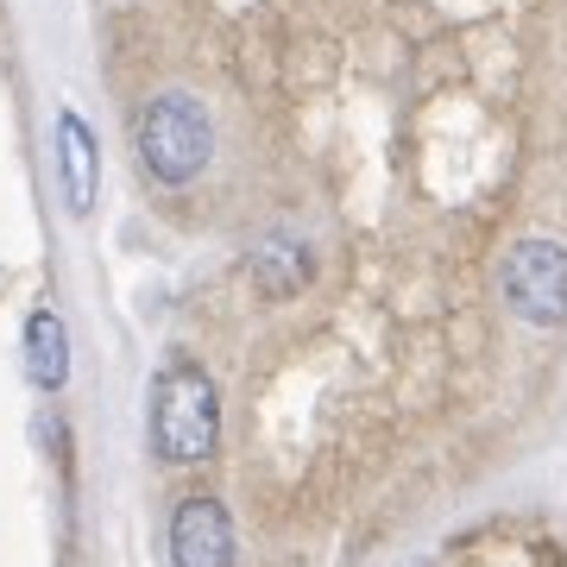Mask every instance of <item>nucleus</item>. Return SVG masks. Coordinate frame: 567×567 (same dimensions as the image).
<instances>
[{
	"label": "nucleus",
	"instance_id": "1",
	"mask_svg": "<svg viewBox=\"0 0 567 567\" xmlns=\"http://www.w3.org/2000/svg\"><path fill=\"white\" fill-rule=\"evenodd\" d=\"M133 152H140L145 177L164 183V189H183L196 183L215 158V121L196 95L183 89H164V95H145V107L133 114Z\"/></svg>",
	"mask_w": 567,
	"mask_h": 567
},
{
	"label": "nucleus",
	"instance_id": "2",
	"mask_svg": "<svg viewBox=\"0 0 567 567\" xmlns=\"http://www.w3.org/2000/svg\"><path fill=\"white\" fill-rule=\"evenodd\" d=\"M221 442V391L196 360H171L152 385V447L171 466H196Z\"/></svg>",
	"mask_w": 567,
	"mask_h": 567
},
{
	"label": "nucleus",
	"instance_id": "3",
	"mask_svg": "<svg viewBox=\"0 0 567 567\" xmlns=\"http://www.w3.org/2000/svg\"><path fill=\"white\" fill-rule=\"evenodd\" d=\"M505 303L529 328L567 322V246L561 240H524L505 259Z\"/></svg>",
	"mask_w": 567,
	"mask_h": 567
},
{
	"label": "nucleus",
	"instance_id": "4",
	"mask_svg": "<svg viewBox=\"0 0 567 567\" xmlns=\"http://www.w3.org/2000/svg\"><path fill=\"white\" fill-rule=\"evenodd\" d=\"M171 567H234V517L221 498H183L171 511Z\"/></svg>",
	"mask_w": 567,
	"mask_h": 567
},
{
	"label": "nucleus",
	"instance_id": "5",
	"mask_svg": "<svg viewBox=\"0 0 567 567\" xmlns=\"http://www.w3.org/2000/svg\"><path fill=\"white\" fill-rule=\"evenodd\" d=\"M58 177H63V208L89 215L95 189H102V145H95V133H89V121L76 107L58 114Z\"/></svg>",
	"mask_w": 567,
	"mask_h": 567
},
{
	"label": "nucleus",
	"instance_id": "6",
	"mask_svg": "<svg viewBox=\"0 0 567 567\" xmlns=\"http://www.w3.org/2000/svg\"><path fill=\"white\" fill-rule=\"evenodd\" d=\"M25 379L39 391L70 385V328L58 309H32L25 316Z\"/></svg>",
	"mask_w": 567,
	"mask_h": 567
},
{
	"label": "nucleus",
	"instance_id": "7",
	"mask_svg": "<svg viewBox=\"0 0 567 567\" xmlns=\"http://www.w3.org/2000/svg\"><path fill=\"white\" fill-rule=\"evenodd\" d=\"M309 271H316V259H309V240H297V234H271L252 252V284H259V297H271V303L297 297L309 284Z\"/></svg>",
	"mask_w": 567,
	"mask_h": 567
}]
</instances>
